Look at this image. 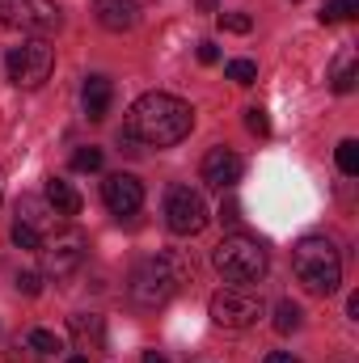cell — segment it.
Returning a JSON list of instances; mask_svg holds the SVG:
<instances>
[{"label":"cell","instance_id":"e0dca14e","mask_svg":"<svg viewBox=\"0 0 359 363\" xmlns=\"http://www.w3.org/2000/svg\"><path fill=\"white\" fill-rule=\"evenodd\" d=\"M330 85H334V93H351L355 89V51H343V55L334 60Z\"/></svg>","mask_w":359,"mask_h":363},{"label":"cell","instance_id":"7402d4cb","mask_svg":"<svg viewBox=\"0 0 359 363\" xmlns=\"http://www.w3.org/2000/svg\"><path fill=\"white\" fill-rule=\"evenodd\" d=\"M355 13H359V0H326L321 21L334 26V21H347V17H355Z\"/></svg>","mask_w":359,"mask_h":363},{"label":"cell","instance_id":"277c9868","mask_svg":"<svg viewBox=\"0 0 359 363\" xmlns=\"http://www.w3.org/2000/svg\"><path fill=\"white\" fill-rule=\"evenodd\" d=\"M182 267L178 258H165V254H157V258H148V262H140L136 271H131V283H127V291H131V300L140 304V308H161L174 291H178Z\"/></svg>","mask_w":359,"mask_h":363},{"label":"cell","instance_id":"ba28073f","mask_svg":"<svg viewBox=\"0 0 359 363\" xmlns=\"http://www.w3.org/2000/svg\"><path fill=\"white\" fill-rule=\"evenodd\" d=\"M263 317V300L245 287H224L211 296V321L224 330H250Z\"/></svg>","mask_w":359,"mask_h":363},{"label":"cell","instance_id":"9c48e42d","mask_svg":"<svg viewBox=\"0 0 359 363\" xmlns=\"http://www.w3.org/2000/svg\"><path fill=\"white\" fill-rule=\"evenodd\" d=\"M38 254H43V271L51 274V279H68V274L85 262V241L77 233H64L55 241H43Z\"/></svg>","mask_w":359,"mask_h":363},{"label":"cell","instance_id":"d4e9b609","mask_svg":"<svg viewBox=\"0 0 359 363\" xmlns=\"http://www.w3.org/2000/svg\"><path fill=\"white\" fill-rule=\"evenodd\" d=\"M245 127H250L254 135H267V131H270L267 110H263V106H250V110H245Z\"/></svg>","mask_w":359,"mask_h":363},{"label":"cell","instance_id":"f546056e","mask_svg":"<svg viewBox=\"0 0 359 363\" xmlns=\"http://www.w3.org/2000/svg\"><path fill=\"white\" fill-rule=\"evenodd\" d=\"M263 363H300V359H296L292 351H270V355H267Z\"/></svg>","mask_w":359,"mask_h":363},{"label":"cell","instance_id":"f1b7e54d","mask_svg":"<svg viewBox=\"0 0 359 363\" xmlns=\"http://www.w3.org/2000/svg\"><path fill=\"white\" fill-rule=\"evenodd\" d=\"M199 60H203V64H216V60H220V47H216V43H199Z\"/></svg>","mask_w":359,"mask_h":363},{"label":"cell","instance_id":"52a82bcc","mask_svg":"<svg viewBox=\"0 0 359 363\" xmlns=\"http://www.w3.org/2000/svg\"><path fill=\"white\" fill-rule=\"evenodd\" d=\"M165 224L178 237H194V233L207 228V203H203V194L194 186H186V182L170 186V194H165Z\"/></svg>","mask_w":359,"mask_h":363},{"label":"cell","instance_id":"7a4b0ae2","mask_svg":"<svg viewBox=\"0 0 359 363\" xmlns=\"http://www.w3.org/2000/svg\"><path fill=\"white\" fill-rule=\"evenodd\" d=\"M292 271H296V279H300L313 296H330V291H338V283H343V258H338L334 241H326V237H304V241L292 250Z\"/></svg>","mask_w":359,"mask_h":363},{"label":"cell","instance_id":"ffe728a7","mask_svg":"<svg viewBox=\"0 0 359 363\" xmlns=\"http://www.w3.org/2000/svg\"><path fill=\"white\" fill-rule=\"evenodd\" d=\"M224 77L237 81V85H254V81H258V64H254V60H228V64H224Z\"/></svg>","mask_w":359,"mask_h":363},{"label":"cell","instance_id":"9a60e30c","mask_svg":"<svg viewBox=\"0 0 359 363\" xmlns=\"http://www.w3.org/2000/svg\"><path fill=\"white\" fill-rule=\"evenodd\" d=\"M64 220L68 216H81V190L72 186V182H64V178H47V194H43Z\"/></svg>","mask_w":359,"mask_h":363},{"label":"cell","instance_id":"1f68e13d","mask_svg":"<svg viewBox=\"0 0 359 363\" xmlns=\"http://www.w3.org/2000/svg\"><path fill=\"white\" fill-rule=\"evenodd\" d=\"M68 363H89V355H72Z\"/></svg>","mask_w":359,"mask_h":363},{"label":"cell","instance_id":"8992f818","mask_svg":"<svg viewBox=\"0 0 359 363\" xmlns=\"http://www.w3.org/2000/svg\"><path fill=\"white\" fill-rule=\"evenodd\" d=\"M64 13L55 0H0V26L9 30H21V34H51L60 30Z\"/></svg>","mask_w":359,"mask_h":363},{"label":"cell","instance_id":"3957f363","mask_svg":"<svg viewBox=\"0 0 359 363\" xmlns=\"http://www.w3.org/2000/svg\"><path fill=\"white\" fill-rule=\"evenodd\" d=\"M211 262H216V271L224 274L228 283H258L270 267V254L263 241H254V237H224L216 250H211Z\"/></svg>","mask_w":359,"mask_h":363},{"label":"cell","instance_id":"4dcf8cb0","mask_svg":"<svg viewBox=\"0 0 359 363\" xmlns=\"http://www.w3.org/2000/svg\"><path fill=\"white\" fill-rule=\"evenodd\" d=\"M144 363H165V359H161L157 351H144Z\"/></svg>","mask_w":359,"mask_h":363},{"label":"cell","instance_id":"6da1fadb","mask_svg":"<svg viewBox=\"0 0 359 363\" xmlns=\"http://www.w3.org/2000/svg\"><path fill=\"white\" fill-rule=\"evenodd\" d=\"M190 127H194V110L174 93H144L127 114V140L148 144V148L182 144L190 135Z\"/></svg>","mask_w":359,"mask_h":363},{"label":"cell","instance_id":"484cf974","mask_svg":"<svg viewBox=\"0 0 359 363\" xmlns=\"http://www.w3.org/2000/svg\"><path fill=\"white\" fill-rule=\"evenodd\" d=\"M13 245H21V250H43V241H38L30 228H21V224H13Z\"/></svg>","mask_w":359,"mask_h":363},{"label":"cell","instance_id":"7c38bea8","mask_svg":"<svg viewBox=\"0 0 359 363\" xmlns=\"http://www.w3.org/2000/svg\"><path fill=\"white\" fill-rule=\"evenodd\" d=\"M241 157L233 152V148H211L207 157H203V182L207 186H216V190H228V186H237L241 182Z\"/></svg>","mask_w":359,"mask_h":363},{"label":"cell","instance_id":"83f0119b","mask_svg":"<svg viewBox=\"0 0 359 363\" xmlns=\"http://www.w3.org/2000/svg\"><path fill=\"white\" fill-rule=\"evenodd\" d=\"M220 220H224V224H237V220H241V207H237L233 199H228V203H220Z\"/></svg>","mask_w":359,"mask_h":363},{"label":"cell","instance_id":"8fae6325","mask_svg":"<svg viewBox=\"0 0 359 363\" xmlns=\"http://www.w3.org/2000/svg\"><path fill=\"white\" fill-rule=\"evenodd\" d=\"M101 199L114 216H136L144 207V182L136 174H110L101 182Z\"/></svg>","mask_w":359,"mask_h":363},{"label":"cell","instance_id":"603a6c76","mask_svg":"<svg viewBox=\"0 0 359 363\" xmlns=\"http://www.w3.org/2000/svg\"><path fill=\"white\" fill-rule=\"evenodd\" d=\"M216 21H220L224 34H250V30H254V17H250V13H220Z\"/></svg>","mask_w":359,"mask_h":363},{"label":"cell","instance_id":"4316f807","mask_svg":"<svg viewBox=\"0 0 359 363\" xmlns=\"http://www.w3.org/2000/svg\"><path fill=\"white\" fill-rule=\"evenodd\" d=\"M17 291H26V296H38V291H43V274H34V271L17 274Z\"/></svg>","mask_w":359,"mask_h":363},{"label":"cell","instance_id":"cb8c5ba5","mask_svg":"<svg viewBox=\"0 0 359 363\" xmlns=\"http://www.w3.org/2000/svg\"><path fill=\"white\" fill-rule=\"evenodd\" d=\"M72 169L97 174V169H101V148H77V152H72Z\"/></svg>","mask_w":359,"mask_h":363},{"label":"cell","instance_id":"4fadbf2b","mask_svg":"<svg viewBox=\"0 0 359 363\" xmlns=\"http://www.w3.org/2000/svg\"><path fill=\"white\" fill-rule=\"evenodd\" d=\"M68 334L77 342L81 355H93V351H106V321L97 313H77L68 317Z\"/></svg>","mask_w":359,"mask_h":363},{"label":"cell","instance_id":"d6986e66","mask_svg":"<svg viewBox=\"0 0 359 363\" xmlns=\"http://www.w3.org/2000/svg\"><path fill=\"white\" fill-rule=\"evenodd\" d=\"M30 351L34 355H60L64 351V338L51 334V330H30Z\"/></svg>","mask_w":359,"mask_h":363},{"label":"cell","instance_id":"44dd1931","mask_svg":"<svg viewBox=\"0 0 359 363\" xmlns=\"http://www.w3.org/2000/svg\"><path fill=\"white\" fill-rule=\"evenodd\" d=\"M334 161H338V169H343L347 178H355L359 174V144L355 140H343V144L334 148Z\"/></svg>","mask_w":359,"mask_h":363},{"label":"cell","instance_id":"5b68a950","mask_svg":"<svg viewBox=\"0 0 359 363\" xmlns=\"http://www.w3.org/2000/svg\"><path fill=\"white\" fill-rule=\"evenodd\" d=\"M4 68H9V81L17 89H38L55 68V47L47 38H26L21 47H9Z\"/></svg>","mask_w":359,"mask_h":363},{"label":"cell","instance_id":"30bf717a","mask_svg":"<svg viewBox=\"0 0 359 363\" xmlns=\"http://www.w3.org/2000/svg\"><path fill=\"white\" fill-rule=\"evenodd\" d=\"M13 224L30 228L38 241H47L51 233H60V228H64V216H60L47 199H38V194H21V199H17V220H13Z\"/></svg>","mask_w":359,"mask_h":363},{"label":"cell","instance_id":"2e32d148","mask_svg":"<svg viewBox=\"0 0 359 363\" xmlns=\"http://www.w3.org/2000/svg\"><path fill=\"white\" fill-rule=\"evenodd\" d=\"M110 101H114V85L106 77H89L85 81V114H89L93 123H101L110 114Z\"/></svg>","mask_w":359,"mask_h":363},{"label":"cell","instance_id":"d6a6232c","mask_svg":"<svg viewBox=\"0 0 359 363\" xmlns=\"http://www.w3.org/2000/svg\"><path fill=\"white\" fill-rule=\"evenodd\" d=\"M199 4H203V9H207V13H211V9H216V0H199Z\"/></svg>","mask_w":359,"mask_h":363},{"label":"cell","instance_id":"5bb4252c","mask_svg":"<svg viewBox=\"0 0 359 363\" xmlns=\"http://www.w3.org/2000/svg\"><path fill=\"white\" fill-rule=\"evenodd\" d=\"M93 13H97L101 30H110V34L136 30V21H140V9H136V0H97V4H93Z\"/></svg>","mask_w":359,"mask_h":363},{"label":"cell","instance_id":"ac0fdd59","mask_svg":"<svg viewBox=\"0 0 359 363\" xmlns=\"http://www.w3.org/2000/svg\"><path fill=\"white\" fill-rule=\"evenodd\" d=\"M275 330H279V334H292V330H300V304H292V300H279V304H275Z\"/></svg>","mask_w":359,"mask_h":363}]
</instances>
